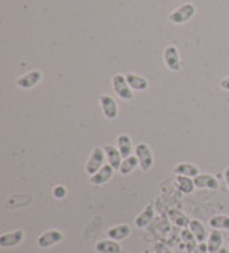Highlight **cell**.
Returning <instances> with one entry per match:
<instances>
[{"label":"cell","instance_id":"14","mask_svg":"<svg viewBox=\"0 0 229 253\" xmlns=\"http://www.w3.org/2000/svg\"><path fill=\"white\" fill-rule=\"evenodd\" d=\"M153 219H155V208L152 203H149L143 208V211L135 217V226L139 227V229H143V227L149 226V223Z\"/></svg>","mask_w":229,"mask_h":253},{"label":"cell","instance_id":"2","mask_svg":"<svg viewBox=\"0 0 229 253\" xmlns=\"http://www.w3.org/2000/svg\"><path fill=\"white\" fill-rule=\"evenodd\" d=\"M135 156L139 160V168L143 170V172H148L153 168V163H155V158H153V153H152V149L149 146L148 143H137L135 146Z\"/></svg>","mask_w":229,"mask_h":253},{"label":"cell","instance_id":"7","mask_svg":"<svg viewBox=\"0 0 229 253\" xmlns=\"http://www.w3.org/2000/svg\"><path fill=\"white\" fill-rule=\"evenodd\" d=\"M163 63L168 67V70L171 72H179L182 69V62H181V56L176 49V46H166L163 50Z\"/></svg>","mask_w":229,"mask_h":253},{"label":"cell","instance_id":"6","mask_svg":"<svg viewBox=\"0 0 229 253\" xmlns=\"http://www.w3.org/2000/svg\"><path fill=\"white\" fill-rule=\"evenodd\" d=\"M63 240V233L57 229H49L46 232H43L42 235H39V238L36 240L38 246L42 249H47L52 248L54 245H59Z\"/></svg>","mask_w":229,"mask_h":253},{"label":"cell","instance_id":"31","mask_svg":"<svg viewBox=\"0 0 229 253\" xmlns=\"http://www.w3.org/2000/svg\"><path fill=\"white\" fill-rule=\"evenodd\" d=\"M228 242H229V240H228Z\"/></svg>","mask_w":229,"mask_h":253},{"label":"cell","instance_id":"9","mask_svg":"<svg viewBox=\"0 0 229 253\" xmlns=\"http://www.w3.org/2000/svg\"><path fill=\"white\" fill-rule=\"evenodd\" d=\"M25 239V232L22 229H16L13 232L3 233L0 236V246L1 248H14L20 245Z\"/></svg>","mask_w":229,"mask_h":253},{"label":"cell","instance_id":"11","mask_svg":"<svg viewBox=\"0 0 229 253\" xmlns=\"http://www.w3.org/2000/svg\"><path fill=\"white\" fill-rule=\"evenodd\" d=\"M113 173H115V169L109 163H105L102 169H99L93 176H91V182L96 186H102V185L108 183L109 180L112 179Z\"/></svg>","mask_w":229,"mask_h":253},{"label":"cell","instance_id":"12","mask_svg":"<svg viewBox=\"0 0 229 253\" xmlns=\"http://www.w3.org/2000/svg\"><path fill=\"white\" fill-rule=\"evenodd\" d=\"M105 150V156H106V162L109 165L115 169V170H119L122 165V160H123V156H122L121 150L118 149V146H113V145H106L103 147Z\"/></svg>","mask_w":229,"mask_h":253},{"label":"cell","instance_id":"19","mask_svg":"<svg viewBox=\"0 0 229 253\" xmlns=\"http://www.w3.org/2000/svg\"><path fill=\"white\" fill-rule=\"evenodd\" d=\"M131 233H132L131 226H129V225H125V223H122V225H116V226H112L108 229L109 239L118 240V242H119V240L126 239V238H129V236H131Z\"/></svg>","mask_w":229,"mask_h":253},{"label":"cell","instance_id":"18","mask_svg":"<svg viewBox=\"0 0 229 253\" xmlns=\"http://www.w3.org/2000/svg\"><path fill=\"white\" fill-rule=\"evenodd\" d=\"M125 78L128 80L129 86L132 87V90H136V92H143L149 87V82L146 78L143 76H139L136 73H126Z\"/></svg>","mask_w":229,"mask_h":253},{"label":"cell","instance_id":"28","mask_svg":"<svg viewBox=\"0 0 229 253\" xmlns=\"http://www.w3.org/2000/svg\"><path fill=\"white\" fill-rule=\"evenodd\" d=\"M219 87H221L222 90H225V92H229V75L227 78H224V79L219 82Z\"/></svg>","mask_w":229,"mask_h":253},{"label":"cell","instance_id":"13","mask_svg":"<svg viewBox=\"0 0 229 253\" xmlns=\"http://www.w3.org/2000/svg\"><path fill=\"white\" fill-rule=\"evenodd\" d=\"M94 252L96 253H121L122 245L118 240L105 239L96 242L94 245Z\"/></svg>","mask_w":229,"mask_h":253},{"label":"cell","instance_id":"25","mask_svg":"<svg viewBox=\"0 0 229 253\" xmlns=\"http://www.w3.org/2000/svg\"><path fill=\"white\" fill-rule=\"evenodd\" d=\"M68 195V189L63 185H57L53 187V198L54 199H65Z\"/></svg>","mask_w":229,"mask_h":253},{"label":"cell","instance_id":"1","mask_svg":"<svg viewBox=\"0 0 229 253\" xmlns=\"http://www.w3.org/2000/svg\"><path fill=\"white\" fill-rule=\"evenodd\" d=\"M105 160H106V156H105V150L102 147H93L89 158L86 160V165H85V172L89 174V176H93L99 169L103 168L105 165Z\"/></svg>","mask_w":229,"mask_h":253},{"label":"cell","instance_id":"20","mask_svg":"<svg viewBox=\"0 0 229 253\" xmlns=\"http://www.w3.org/2000/svg\"><path fill=\"white\" fill-rule=\"evenodd\" d=\"M222 243H224V238H222V233L221 230H216L214 229L206 240V246H208V251L209 253H216L218 251L222 249Z\"/></svg>","mask_w":229,"mask_h":253},{"label":"cell","instance_id":"22","mask_svg":"<svg viewBox=\"0 0 229 253\" xmlns=\"http://www.w3.org/2000/svg\"><path fill=\"white\" fill-rule=\"evenodd\" d=\"M189 230L193 233L195 239L198 243H203L206 240V229L203 226L202 223L196 219H192L190 223H189Z\"/></svg>","mask_w":229,"mask_h":253},{"label":"cell","instance_id":"27","mask_svg":"<svg viewBox=\"0 0 229 253\" xmlns=\"http://www.w3.org/2000/svg\"><path fill=\"white\" fill-rule=\"evenodd\" d=\"M192 253H209V251H208L206 243L203 242V243H198V245H196V248L192 251Z\"/></svg>","mask_w":229,"mask_h":253},{"label":"cell","instance_id":"8","mask_svg":"<svg viewBox=\"0 0 229 253\" xmlns=\"http://www.w3.org/2000/svg\"><path fill=\"white\" fill-rule=\"evenodd\" d=\"M42 79H43V73L41 70L35 69V70H30V72L25 73L23 76H20L19 79L16 80V84H17V87L27 90V89H32V87L38 86L42 82Z\"/></svg>","mask_w":229,"mask_h":253},{"label":"cell","instance_id":"21","mask_svg":"<svg viewBox=\"0 0 229 253\" xmlns=\"http://www.w3.org/2000/svg\"><path fill=\"white\" fill-rule=\"evenodd\" d=\"M175 185L183 195H190V193L195 190L193 179H192V177H188V176L175 174Z\"/></svg>","mask_w":229,"mask_h":253},{"label":"cell","instance_id":"5","mask_svg":"<svg viewBox=\"0 0 229 253\" xmlns=\"http://www.w3.org/2000/svg\"><path fill=\"white\" fill-rule=\"evenodd\" d=\"M99 105L102 109V113L103 116L108 120H115L119 115V106H118V102L109 96V94H100L99 96Z\"/></svg>","mask_w":229,"mask_h":253},{"label":"cell","instance_id":"24","mask_svg":"<svg viewBox=\"0 0 229 253\" xmlns=\"http://www.w3.org/2000/svg\"><path fill=\"white\" fill-rule=\"evenodd\" d=\"M137 165H139V160H137L135 155H132L129 158H125V159L122 160V165L121 168H119V173L123 174V176L131 174L137 168Z\"/></svg>","mask_w":229,"mask_h":253},{"label":"cell","instance_id":"17","mask_svg":"<svg viewBox=\"0 0 229 253\" xmlns=\"http://www.w3.org/2000/svg\"><path fill=\"white\" fill-rule=\"evenodd\" d=\"M168 217H169V220H171L172 225H175L176 227H181V229L189 227V223L192 220L183 212H181L179 209H169L168 211Z\"/></svg>","mask_w":229,"mask_h":253},{"label":"cell","instance_id":"30","mask_svg":"<svg viewBox=\"0 0 229 253\" xmlns=\"http://www.w3.org/2000/svg\"><path fill=\"white\" fill-rule=\"evenodd\" d=\"M216 253H228V251H227V249H224V248H222V249H221V251H218V252Z\"/></svg>","mask_w":229,"mask_h":253},{"label":"cell","instance_id":"3","mask_svg":"<svg viewBox=\"0 0 229 253\" xmlns=\"http://www.w3.org/2000/svg\"><path fill=\"white\" fill-rule=\"evenodd\" d=\"M196 13V7L192 3H183L179 7H176L172 13L168 16V19L174 23V25H183L189 22Z\"/></svg>","mask_w":229,"mask_h":253},{"label":"cell","instance_id":"4","mask_svg":"<svg viewBox=\"0 0 229 253\" xmlns=\"http://www.w3.org/2000/svg\"><path fill=\"white\" fill-rule=\"evenodd\" d=\"M112 87L115 93L121 97L122 100H132L134 99V90L129 86L125 75H115L112 78Z\"/></svg>","mask_w":229,"mask_h":253},{"label":"cell","instance_id":"29","mask_svg":"<svg viewBox=\"0 0 229 253\" xmlns=\"http://www.w3.org/2000/svg\"><path fill=\"white\" fill-rule=\"evenodd\" d=\"M224 177H225L227 186H228V189H229V168H227V169L224 170Z\"/></svg>","mask_w":229,"mask_h":253},{"label":"cell","instance_id":"26","mask_svg":"<svg viewBox=\"0 0 229 253\" xmlns=\"http://www.w3.org/2000/svg\"><path fill=\"white\" fill-rule=\"evenodd\" d=\"M155 252L156 253H174V251L163 242H158L155 243Z\"/></svg>","mask_w":229,"mask_h":253},{"label":"cell","instance_id":"23","mask_svg":"<svg viewBox=\"0 0 229 253\" xmlns=\"http://www.w3.org/2000/svg\"><path fill=\"white\" fill-rule=\"evenodd\" d=\"M209 226L216 230L229 232V216L227 214H215L209 219Z\"/></svg>","mask_w":229,"mask_h":253},{"label":"cell","instance_id":"16","mask_svg":"<svg viewBox=\"0 0 229 253\" xmlns=\"http://www.w3.org/2000/svg\"><path fill=\"white\" fill-rule=\"evenodd\" d=\"M174 173L181 174V176H188V177H196L198 174L201 173L199 168L193 163H189V162H181L175 165L174 168Z\"/></svg>","mask_w":229,"mask_h":253},{"label":"cell","instance_id":"10","mask_svg":"<svg viewBox=\"0 0 229 253\" xmlns=\"http://www.w3.org/2000/svg\"><path fill=\"white\" fill-rule=\"evenodd\" d=\"M195 187L198 189H208V190H218L219 182L214 174L199 173L196 177H193Z\"/></svg>","mask_w":229,"mask_h":253},{"label":"cell","instance_id":"15","mask_svg":"<svg viewBox=\"0 0 229 253\" xmlns=\"http://www.w3.org/2000/svg\"><path fill=\"white\" fill-rule=\"evenodd\" d=\"M116 146L118 149L121 150L122 156H123V159L125 158H129V156H132L134 155V152H135V147L132 145V139H131V136L126 133H121L118 137H116Z\"/></svg>","mask_w":229,"mask_h":253}]
</instances>
